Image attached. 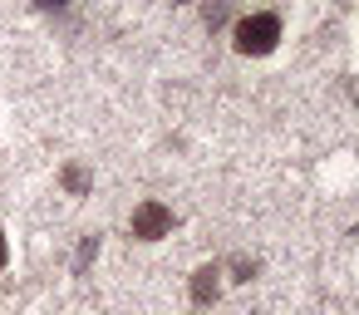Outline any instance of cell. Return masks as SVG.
Returning a JSON list of instances; mask_svg holds the SVG:
<instances>
[{
	"label": "cell",
	"mask_w": 359,
	"mask_h": 315,
	"mask_svg": "<svg viewBox=\"0 0 359 315\" xmlns=\"http://www.w3.org/2000/svg\"><path fill=\"white\" fill-rule=\"evenodd\" d=\"M231 40H236V55H271L276 40H280V15H271V11L241 15L236 30H231Z\"/></svg>",
	"instance_id": "6da1fadb"
},
{
	"label": "cell",
	"mask_w": 359,
	"mask_h": 315,
	"mask_svg": "<svg viewBox=\"0 0 359 315\" xmlns=\"http://www.w3.org/2000/svg\"><path fill=\"white\" fill-rule=\"evenodd\" d=\"M128 232H133L138 241H158V236H168V232H172V207H163V202H153V197L138 202Z\"/></svg>",
	"instance_id": "7a4b0ae2"
},
{
	"label": "cell",
	"mask_w": 359,
	"mask_h": 315,
	"mask_svg": "<svg viewBox=\"0 0 359 315\" xmlns=\"http://www.w3.org/2000/svg\"><path fill=\"white\" fill-rule=\"evenodd\" d=\"M217 290H222V266H197L192 271V300L197 305H212Z\"/></svg>",
	"instance_id": "3957f363"
},
{
	"label": "cell",
	"mask_w": 359,
	"mask_h": 315,
	"mask_svg": "<svg viewBox=\"0 0 359 315\" xmlns=\"http://www.w3.org/2000/svg\"><path fill=\"white\" fill-rule=\"evenodd\" d=\"M94 256H99V236H84V241H79V256H74V271H79V276H84V271H89V261H94Z\"/></svg>",
	"instance_id": "277c9868"
},
{
	"label": "cell",
	"mask_w": 359,
	"mask_h": 315,
	"mask_svg": "<svg viewBox=\"0 0 359 315\" xmlns=\"http://www.w3.org/2000/svg\"><path fill=\"white\" fill-rule=\"evenodd\" d=\"M65 187H69L74 197H79V192H89V173H84V168H65Z\"/></svg>",
	"instance_id": "5b68a950"
},
{
	"label": "cell",
	"mask_w": 359,
	"mask_h": 315,
	"mask_svg": "<svg viewBox=\"0 0 359 315\" xmlns=\"http://www.w3.org/2000/svg\"><path fill=\"white\" fill-rule=\"evenodd\" d=\"M6 261H11V246H6V227H0V271H6Z\"/></svg>",
	"instance_id": "8992f818"
},
{
	"label": "cell",
	"mask_w": 359,
	"mask_h": 315,
	"mask_svg": "<svg viewBox=\"0 0 359 315\" xmlns=\"http://www.w3.org/2000/svg\"><path fill=\"white\" fill-rule=\"evenodd\" d=\"M45 6H65V0H45Z\"/></svg>",
	"instance_id": "52a82bcc"
}]
</instances>
